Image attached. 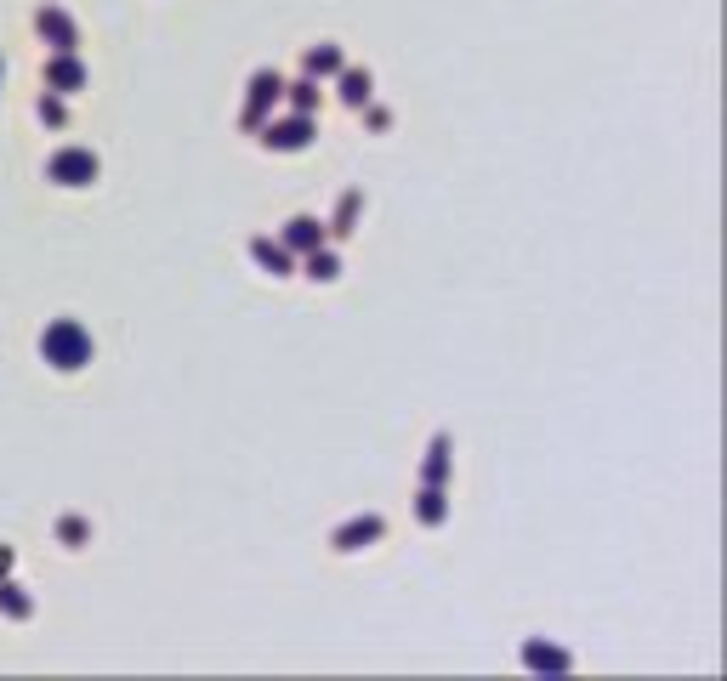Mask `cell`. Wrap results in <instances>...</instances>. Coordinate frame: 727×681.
Instances as JSON below:
<instances>
[{"mask_svg":"<svg viewBox=\"0 0 727 681\" xmlns=\"http://www.w3.org/2000/svg\"><path fill=\"white\" fill-rule=\"evenodd\" d=\"M80 86H86V69L74 63V52H57L52 63H46V91L63 97V91H80Z\"/></svg>","mask_w":727,"mask_h":681,"instance_id":"52a82bcc","label":"cell"},{"mask_svg":"<svg viewBox=\"0 0 727 681\" xmlns=\"http://www.w3.org/2000/svg\"><path fill=\"white\" fill-rule=\"evenodd\" d=\"M284 245L302 250V256H307V250H319L324 245V222H319V216H290V222H284Z\"/></svg>","mask_w":727,"mask_h":681,"instance_id":"ba28073f","label":"cell"},{"mask_svg":"<svg viewBox=\"0 0 727 681\" xmlns=\"http://www.w3.org/2000/svg\"><path fill=\"white\" fill-rule=\"evenodd\" d=\"M319 74H341V46H313L307 52V80H319Z\"/></svg>","mask_w":727,"mask_h":681,"instance_id":"5bb4252c","label":"cell"},{"mask_svg":"<svg viewBox=\"0 0 727 681\" xmlns=\"http://www.w3.org/2000/svg\"><path fill=\"white\" fill-rule=\"evenodd\" d=\"M250 256H256V267H267L273 279H284V273H290V250L273 245V239H250Z\"/></svg>","mask_w":727,"mask_h":681,"instance_id":"9c48e42d","label":"cell"},{"mask_svg":"<svg viewBox=\"0 0 727 681\" xmlns=\"http://www.w3.org/2000/svg\"><path fill=\"white\" fill-rule=\"evenodd\" d=\"M262 142H267V148H279V154H296V148L313 142V120H307V114H296V120H273Z\"/></svg>","mask_w":727,"mask_h":681,"instance_id":"277c9868","label":"cell"},{"mask_svg":"<svg viewBox=\"0 0 727 681\" xmlns=\"http://www.w3.org/2000/svg\"><path fill=\"white\" fill-rule=\"evenodd\" d=\"M63 540L80 545V540H86V523H80V517H63Z\"/></svg>","mask_w":727,"mask_h":681,"instance_id":"ffe728a7","label":"cell"},{"mask_svg":"<svg viewBox=\"0 0 727 681\" xmlns=\"http://www.w3.org/2000/svg\"><path fill=\"white\" fill-rule=\"evenodd\" d=\"M40 35L52 40V52H74L80 46V35H74V23H69V12H57V6H40Z\"/></svg>","mask_w":727,"mask_h":681,"instance_id":"8992f818","label":"cell"},{"mask_svg":"<svg viewBox=\"0 0 727 681\" xmlns=\"http://www.w3.org/2000/svg\"><path fill=\"white\" fill-rule=\"evenodd\" d=\"M284 91H290L296 114H313V108H319V80H302V86H284Z\"/></svg>","mask_w":727,"mask_h":681,"instance_id":"e0dca14e","label":"cell"},{"mask_svg":"<svg viewBox=\"0 0 727 681\" xmlns=\"http://www.w3.org/2000/svg\"><path fill=\"white\" fill-rule=\"evenodd\" d=\"M46 176H52L57 188H91L97 182V154L91 148H63V154H52Z\"/></svg>","mask_w":727,"mask_h":681,"instance_id":"7a4b0ae2","label":"cell"},{"mask_svg":"<svg viewBox=\"0 0 727 681\" xmlns=\"http://www.w3.org/2000/svg\"><path fill=\"white\" fill-rule=\"evenodd\" d=\"M426 483H444L449 477V437H438V443H432V460H426Z\"/></svg>","mask_w":727,"mask_h":681,"instance_id":"2e32d148","label":"cell"},{"mask_svg":"<svg viewBox=\"0 0 727 681\" xmlns=\"http://www.w3.org/2000/svg\"><path fill=\"white\" fill-rule=\"evenodd\" d=\"M40 120H46V125H63V120H69V114H63V103H57V91H46V97H40Z\"/></svg>","mask_w":727,"mask_h":681,"instance_id":"ac0fdd59","label":"cell"},{"mask_svg":"<svg viewBox=\"0 0 727 681\" xmlns=\"http://www.w3.org/2000/svg\"><path fill=\"white\" fill-rule=\"evenodd\" d=\"M6 568H12V551H0V574H6Z\"/></svg>","mask_w":727,"mask_h":681,"instance_id":"44dd1931","label":"cell"},{"mask_svg":"<svg viewBox=\"0 0 727 681\" xmlns=\"http://www.w3.org/2000/svg\"><path fill=\"white\" fill-rule=\"evenodd\" d=\"M284 97V80L273 69H262V74H250V103H245V125H262L267 120V108Z\"/></svg>","mask_w":727,"mask_h":681,"instance_id":"3957f363","label":"cell"},{"mask_svg":"<svg viewBox=\"0 0 727 681\" xmlns=\"http://www.w3.org/2000/svg\"><path fill=\"white\" fill-rule=\"evenodd\" d=\"M523 664H529V670H568V664H574V659H568V653H563V647H546V642H529V647H523Z\"/></svg>","mask_w":727,"mask_h":681,"instance_id":"8fae6325","label":"cell"},{"mask_svg":"<svg viewBox=\"0 0 727 681\" xmlns=\"http://www.w3.org/2000/svg\"><path fill=\"white\" fill-rule=\"evenodd\" d=\"M370 91H375L370 69H347V74H341V103H347V108H364V103H370Z\"/></svg>","mask_w":727,"mask_h":681,"instance_id":"30bf717a","label":"cell"},{"mask_svg":"<svg viewBox=\"0 0 727 681\" xmlns=\"http://www.w3.org/2000/svg\"><path fill=\"white\" fill-rule=\"evenodd\" d=\"M358 216V193H347V199H341V210H336V233H347V222H353Z\"/></svg>","mask_w":727,"mask_h":681,"instance_id":"d6986e66","label":"cell"},{"mask_svg":"<svg viewBox=\"0 0 727 681\" xmlns=\"http://www.w3.org/2000/svg\"><path fill=\"white\" fill-rule=\"evenodd\" d=\"M415 511H421V523H432V528H438V523H444V517H449V500H444V483H426V489H421V500H415Z\"/></svg>","mask_w":727,"mask_h":681,"instance_id":"7c38bea8","label":"cell"},{"mask_svg":"<svg viewBox=\"0 0 727 681\" xmlns=\"http://www.w3.org/2000/svg\"><path fill=\"white\" fill-rule=\"evenodd\" d=\"M381 534H387L381 517H353V523H341L336 534H330V545H336V551H364V545H375Z\"/></svg>","mask_w":727,"mask_h":681,"instance_id":"5b68a950","label":"cell"},{"mask_svg":"<svg viewBox=\"0 0 727 681\" xmlns=\"http://www.w3.org/2000/svg\"><path fill=\"white\" fill-rule=\"evenodd\" d=\"M307 279H319V284H330V279H341V262H336V250H307Z\"/></svg>","mask_w":727,"mask_h":681,"instance_id":"4fadbf2b","label":"cell"},{"mask_svg":"<svg viewBox=\"0 0 727 681\" xmlns=\"http://www.w3.org/2000/svg\"><path fill=\"white\" fill-rule=\"evenodd\" d=\"M0 613H12V619H29V613H35V602L23 596V585H0Z\"/></svg>","mask_w":727,"mask_h":681,"instance_id":"9a60e30c","label":"cell"},{"mask_svg":"<svg viewBox=\"0 0 727 681\" xmlns=\"http://www.w3.org/2000/svg\"><path fill=\"white\" fill-rule=\"evenodd\" d=\"M40 358L52 369H63V375H74V369L91 364V330L80 324V318H57V324H46V335H40Z\"/></svg>","mask_w":727,"mask_h":681,"instance_id":"6da1fadb","label":"cell"}]
</instances>
